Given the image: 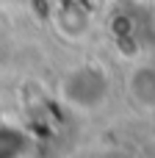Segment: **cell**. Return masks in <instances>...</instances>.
Wrapping results in <instances>:
<instances>
[{
	"mask_svg": "<svg viewBox=\"0 0 155 158\" xmlns=\"http://www.w3.org/2000/svg\"><path fill=\"white\" fill-rule=\"evenodd\" d=\"M130 97L141 103V108H155V69L141 67L130 75Z\"/></svg>",
	"mask_w": 155,
	"mask_h": 158,
	"instance_id": "cell-1",
	"label": "cell"
}]
</instances>
